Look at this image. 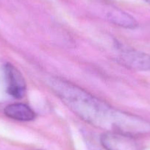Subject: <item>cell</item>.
<instances>
[{"instance_id": "1", "label": "cell", "mask_w": 150, "mask_h": 150, "mask_svg": "<svg viewBox=\"0 0 150 150\" xmlns=\"http://www.w3.org/2000/svg\"><path fill=\"white\" fill-rule=\"evenodd\" d=\"M51 87L70 109L91 125L129 135L146 130V121L116 110L71 83L55 79L51 81Z\"/></svg>"}, {"instance_id": "5", "label": "cell", "mask_w": 150, "mask_h": 150, "mask_svg": "<svg viewBox=\"0 0 150 150\" xmlns=\"http://www.w3.org/2000/svg\"><path fill=\"white\" fill-rule=\"evenodd\" d=\"M8 117L19 122H30L35 117L34 111L26 104L15 103L8 105L4 110Z\"/></svg>"}, {"instance_id": "2", "label": "cell", "mask_w": 150, "mask_h": 150, "mask_svg": "<svg viewBox=\"0 0 150 150\" xmlns=\"http://www.w3.org/2000/svg\"><path fill=\"white\" fill-rule=\"evenodd\" d=\"M100 141L106 150H140L133 137L124 132L110 131L102 134Z\"/></svg>"}, {"instance_id": "6", "label": "cell", "mask_w": 150, "mask_h": 150, "mask_svg": "<svg viewBox=\"0 0 150 150\" xmlns=\"http://www.w3.org/2000/svg\"><path fill=\"white\" fill-rule=\"evenodd\" d=\"M107 18L111 23L124 28L133 29L138 26V22L132 16L116 8L110 10L107 13Z\"/></svg>"}, {"instance_id": "7", "label": "cell", "mask_w": 150, "mask_h": 150, "mask_svg": "<svg viewBox=\"0 0 150 150\" xmlns=\"http://www.w3.org/2000/svg\"><path fill=\"white\" fill-rule=\"evenodd\" d=\"M144 2H146V3L150 4V0H144Z\"/></svg>"}, {"instance_id": "3", "label": "cell", "mask_w": 150, "mask_h": 150, "mask_svg": "<svg viewBox=\"0 0 150 150\" xmlns=\"http://www.w3.org/2000/svg\"><path fill=\"white\" fill-rule=\"evenodd\" d=\"M5 75L8 93L16 99L24 97L27 85L21 72L15 66L8 63L5 66Z\"/></svg>"}, {"instance_id": "4", "label": "cell", "mask_w": 150, "mask_h": 150, "mask_svg": "<svg viewBox=\"0 0 150 150\" xmlns=\"http://www.w3.org/2000/svg\"><path fill=\"white\" fill-rule=\"evenodd\" d=\"M120 61L130 69L140 71H150V54L136 50L122 51Z\"/></svg>"}]
</instances>
